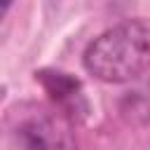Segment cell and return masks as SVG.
I'll return each mask as SVG.
<instances>
[{"label": "cell", "mask_w": 150, "mask_h": 150, "mask_svg": "<svg viewBox=\"0 0 150 150\" xmlns=\"http://www.w3.org/2000/svg\"><path fill=\"white\" fill-rule=\"evenodd\" d=\"M82 63L101 82L120 84L150 68V19H127L103 30L84 49Z\"/></svg>", "instance_id": "cell-1"}, {"label": "cell", "mask_w": 150, "mask_h": 150, "mask_svg": "<svg viewBox=\"0 0 150 150\" xmlns=\"http://www.w3.org/2000/svg\"><path fill=\"white\" fill-rule=\"evenodd\" d=\"M120 115L124 122L134 127H148L150 124V77L138 80L127 89L120 98Z\"/></svg>", "instance_id": "cell-4"}, {"label": "cell", "mask_w": 150, "mask_h": 150, "mask_svg": "<svg viewBox=\"0 0 150 150\" xmlns=\"http://www.w3.org/2000/svg\"><path fill=\"white\" fill-rule=\"evenodd\" d=\"M14 143L23 148H54L70 145L73 141L66 138V131H61L45 110H33V115L21 117V122L14 127Z\"/></svg>", "instance_id": "cell-2"}, {"label": "cell", "mask_w": 150, "mask_h": 150, "mask_svg": "<svg viewBox=\"0 0 150 150\" xmlns=\"http://www.w3.org/2000/svg\"><path fill=\"white\" fill-rule=\"evenodd\" d=\"M9 7H12V0H0V21H2L5 14L9 12Z\"/></svg>", "instance_id": "cell-5"}, {"label": "cell", "mask_w": 150, "mask_h": 150, "mask_svg": "<svg viewBox=\"0 0 150 150\" xmlns=\"http://www.w3.org/2000/svg\"><path fill=\"white\" fill-rule=\"evenodd\" d=\"M35 80L42 82V87L47 89V94L66 108V112L70 117L84 115L87 112V101L82 96L80 82L75 77H70L68 73H59V70H40L35 73Z\"/></svg>", "instance_id": "cell-3"}]
</instances>
